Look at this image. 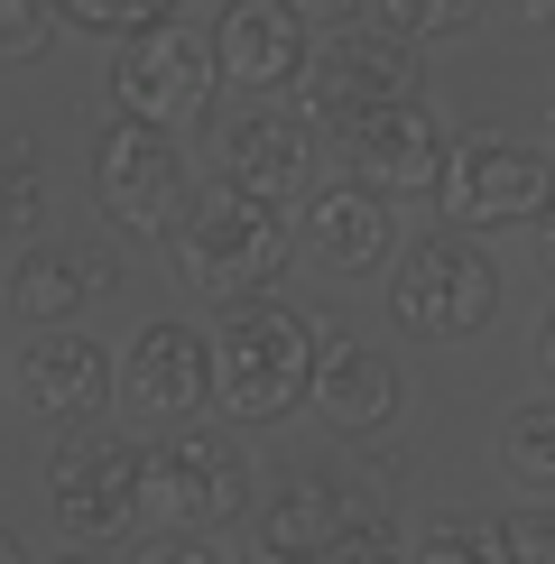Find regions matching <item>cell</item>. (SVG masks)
<instances>
[{
    "label": "cell",
    "mask_w": 555,
    "mask_h": 564,
    "mask_svg": "<svg viewBox=\"0 0 555 564\" xmlns=\"http://www.w3.org/2000/svg\"><path fill=\"white\" fill-rule=\"evenodd\" d=\"M370 10H380L389 29H407V37H454V29H472L491 0H370Z\"/></svg>",
    "instance_id": "cell-23"
},
{
    "label": "cell",
    "mask_w": 555,
    "mask_h": 564,
    "mask_svg": "<svg viewBox=\"0 0 555 564\" xmlns=\"http://www.w3.org/2000/svg\"><path fill=\"white\" fill-rule=\"evenodd\" d=\"M46 509L75 536H121L139 528V444L121 435H65L46 454Z\"/></svg>",
    "instance_id": "cell-11"
},
{
    "label": "cell",
    "mask_w": 555,
    "mask_h": 564,
    "mask_svg": "<svg viewBox=\"0 0 555 564\" xmlns=\"http://www.w3.org/2000/svg\"><path fill=\"white\" fill-rule=\"evenodd\" d=\"M500 473L519 490H555V398H519L500 416Z\"/></svg>",
    "instance_id": "cell-19"
},
{
    "label": "cell",
    "mask_w": 555,
    "mask_h": 564,
    "mask_svg": "<svg viewBox=\"0 0 555 564\" xmlns=\"http://www.w3.org/2000/svg\"><path fill=\"white\" fill-rule=\"evenodd\" d=\"M407 93H426V65H416V37L407 29H334L306 56V75H296V111L324 130V139H342L352 121H370V111H389V102H407Z\"/></svg>",
    "instance_id": "cell-4"
},
{
    "label": "cell",
    "mask_w": 555,
    "mask_h": 564,
    "mask_svg": "<svg viewBox=\"0 0 555 564\" xmlns=\"http://www.w3.org/2000/svg\"><path fill=\"white\" fill-rule=\"evenodd\" d=\"M296 10H306V19H315V29H352V19L370 10V0H296Z\"/></svg>",
    "instance_id": "cell-26"
},
{
    "label": "cell",
    "mask_w": 555,
    "mask_h": 564,
    "mask_svg": "<svg viewBox=\"0 0 555 564\" xmlns=\"http://www.w3.org/2000/svg\"><path fill=\"white\" fill-rule=\"evenodd\" d=\"M296 241H306L334 278H370V269L399 260V223H389V195H380V185H361V176L315 185L306 214H296Z\"/></svg>",
    "instance_id": "cell-16"
},
{
    "label": "cell",
    "mask_w": 555,
    "mask_h": 564,
    "mask_svg": "<svg viewBox=\"0 0 555 564\" xmlns=\"http://www.w3.org/2000/svg\"><path fill=\"white\" fill-rule=\"evenodd\" d=\"M445 204L454 223H472V231H509V223H537L555 214V149H527L519 130H472V139H454V167H445Z\"/></svg>",
    "instance_id": "cell-7"
},
{
    "label": "cell",
    "mask_w": 555,
    "mask_h": 564,
    "mask_svg": "<svg viewBox=\"0 0 555 564\" xmlns=\"http://www.w3.org/2000/svg\"><path fill=\"white\" fill-rule=\"evenodd\" d=\"M222 84H231V75H222L214 29H185V10L130 29V37H121V65H111V102L139 111V121H167V130L204 121Z\"/></svg>",
    "instance_id": "cell-6"
},
{
    "label": "cell",
    "mask_w": 555,
    "mask_h": 564,
    "mask_svg": "<svg viewBox=\"0 0 555 564\" xmlns=\"http://www.w3.org/2000/svg\"><path fill=\"white\" fill-rule=\"evenodd\" d=\"M46 223V176L37 158H0V241H29Z\"/></svg>",
    "instance_id": "cell-22"
},
{
    "label": "cell",
    "mask_w": 555,
    "mask_h": 564,
    "mask_svg": "<svg viewBox=\"0 0 555 564\" xmlns=\"http://www.w3.org/2000/svg\"><path fill=\"white\" fill-rule=\"evenodd\" d=\"M185 0H65V19L92 37H130V29H149V19H176Z\"/></svg>",
    "instance_id": "cell-24"
},
{
    "label": "cell",
    "mask_w": 555,
    "mask_h": 564,
    "mask_svg": "<svg viewBox=\"0 0 555 564\" xmlns=\"http://www.w3.org/2000/svg\"><path fill=\"white\" fill-rule=\"evenodd\" d=\"M491 10H509L519 29H555V0H491Z\"/></svg>",
    "instance_id": "cell-27"
},
{
    "label": "cell",
    "mask_w": 555,
    "mask_h": 564,
    "mask_svg": "<svg viewBox=\"0 0 555 564\" xmlns=\"http://www.w3.org/2000/svg\"><path fill=\"white\" fill-rule=\"evenodd\" d=\"M370 519H380V500H370L361 481H334V473H287L269 490L260 509V546L269 555H352Z\"/></svg>",
    "instance_id": "cell-12"
},
{
    "label": "cell",
    "mask_w": 555,
    "mask_h": 564,
    "mask_svg": "<svg viewBox=\"0 0 555 564\" xmlns=\"http://www.w3.org/2000/svg\"><path fill=\"white\" fill-rule=\"evenodd\" d=\"M546 149H555V111H546Z\"/></svg>",
    "instance_id": "cell-30"
},
{
    "label": "cell",
    "mask_w": 555,
    "mask_h": 564,
    "mask_svg": "<svg viewBox=\"0 0 555 564\" xmlns=\"http://www.w3.org/2000/svg\"><path fill=\"white\" fill-rule=\"evenodd\" d=\"M250 509V463L231 435L185 426L176 444H139V528L157 536H214Z\"/></svg>",
    "instance_id": "cell-5"
},
{
    "label": "cell",
    "mask_w": 555,
    "mask_h": 564,
    "mask_svg": "<svg viewBox=\"0 0 555 564\" xmlns=\"http://www.w3.org/2000/svg\"><path fill=\"white\" fill-rule=\"evenodd\" d=\"M102 296H121V269H111L102 241H37V250H19V269H10V305L29 324H75L84 305H102Z\"/></svg>",
    "instance_id": "cell-17"
},
{
    "label": "cell",
    "mask_w": 555,
    "mask_h": 564,
    "mask_svg": "<svg viewBox=\"0 0 555 564\" xmlns=\"http://www.w3.org/2000/svg\"><path fill=\"white\" fill-rule=\"evenodd\" d=\"M399 398H407V380H399V361H389L380 343H361V334H324L306 408H315L334 435H380V426H399Z\"/></svg>",
    "instance_id": "cell-15"
},
{
    "label": "cell",
    "mask_w": 555,
    "mask_h": 564,
    "mask_svg": "<svg viewBox=\"0 0 555 564\" xmlns=\"http://www.w3.org/2000/svg\"><path fill=\"white\" fill-rule=\"evenodd\" d=\"M334 158H342L361 185H380L389 204H426V195H445L454 139H445V121L426 111V93H407V102H389V111H370V121H352V130L334 139Z\"/></svg>",
    "instance_id": "cell-9"
},
{
    "label": "cell",
    "mask_w": 555,
    "mask_h": 564,
    "mask_svg": "<svg viewBox=\"0 0 555 564\" xmlns=\"http://www.w3.org/2000/svg\"><path fill=\"white\" fill-rule=\"evenodd\" d=\"M214 158H222L231 185H250L269 204H296L315 185V121L306 111H278V93H250L231 121H214Z\"/></svg>",
    "instance_id": "cell-10"
},
{
    "label": "cell",
    "mask_w": 555,
    "mask_h": 564,
    "mask_svg": "<svg viewBox=\"0 0 555 564\" xmlns=\"http://www.w3.org/2000/svg\"><path fill=\"white\" fill-rule=\"evenodd\" d=\"M407 555H416V564H481V555H500V528H481V519H463V509H445V519L407 528Z\"/></svg>",
    "instance_id": "cell-20"
},
{
    "label": "cell",
    "mask_w": 555,
    "mask_h": 564,
    "mask_svg": "<svg viewBox=\"0 0 555 564\" xmlns=\"http://www.w3.org/2000/svg\"><path fill=\"white\" fill-rule=\"evenodd\" d=\"M92 204H102V223H121V231H167L185 214V149H176V130L121 111V121L92 139Z\"/></svg>",
    "instance_id": "cell-8"
},
{
    "label": "cell",
    "mask_w": 555,
    "mask_h": 564,
    "mask_svg": "<svg viewBox=\"0 0 555 564\" xmlns=\"http://www.w3.org/2000/svg\"><path fill=\"white\" fill-rule=\"evenodd\" d=\"M537 370H546V380H555V305H546V315H537Z\"/></svg>",
    "instance_id": "cell-29"
},
{
    "label": "cell",
    "mask_w": 555,
    "mask_h": 564,
    "mask_svg": "<svg viewBox=\"0 0 555 564\" xmlns=\"http://www.w3.org/2000/svg\"><path fill=\"white\" fill-rule=\"evenodd\" d=\"M167 241V278L204 305H241V296H269L278 269L296 260V223L287 204L250 195V185L214 176L204 195H185V214L157 231Z\"/></svg>",
    "instance_id": "cell-1"
},
{
    "label": "cell",
    "mask_w": 555,
    "mask_h": 564,
    "mask_svg": "<svg viewBox=\"0 0 555 564\" xmlns=\"http://www.w3.org/2000/svg\"><path fill=\"white\" fill-rule=\"evenodd\" d=\"M315 19L296 10V0H222L214 10V46H222V75L241 93H296L315 56Z\"/></svg>",
    "instance_id": "cell-14"
},
{
    "label": "cell",
    "mask_w": 555,
    "mask_h": 564,
    "mask_svg": "<svg viewBox=\"0 0 555 564\" xmlns=\"http://www.w3.org/2000/svg\"><path fill=\"white\" fill-rule=\"evenodd\" d=\"M19 389H29L37 416H92L111 398V351L84 343L75 324H37L29 361H19Z\"/></svg>",
    "instance_id": "cell-18"
},
{
    "label": "cell",
    "mask_w": 555,
    "mask_h": 564,
    "mask_svg": "<svg viewBox=\"0 0 555 564\" xmlns=\"http://www.w3.org/2000/svg\"><path fill=\"white\" fill-rule=\"evenodd\" d=\"M56 29H75L65 19V0H0V65H37Z\"/></svg>",
    "instance_id": "cell-21"
},
{
    "label": "cell",
    "mask_w": 555,
    "mask_h": 564,
    "mask_svg": "<svg viewBox=\"0 0 555 564\" xmlns=\"http://www.w3.org/2000/svg\"><path fill=\"white\" fill-rule=\"evenodd\" d=\"M315 351L324 334L296 315L287 296H241L222 305V334H214V408L231 426H278V416L306 408L315 389Z\"/></svg>",
    "instance_id": "cell-2"
},
{
    "label": "cell",
    "mask_w": 555,
    "mask_h": 564,
    "mask_svg": "<svg viewBox=\"0 0 555 564\" xmlns=\"http://www.w3.org/2000/svg\"><path fill=\"white\" fill-rule=\"evenodd\" d=\"M527 231H537V269H546V288H555V214H537Z\"/></svg>",
    "instance_id": "cell-28"
},
{
    "label": "cell",
    "mask_w": 555,
    "mask_h": 564,
    "mask_svg": "<svg viewBox=\"0 0 555 564\" xmlns=\"http://www.w3.org/2000/svg\"><path fill=\"white\" fill-rule=\"evenodd\" d=\"M500 555L546 564V555H555V509H519V519H500Z\"/></svg>",
    "instance_id": "cell-25"
},
{
    "label": "cell",
    "mask_w": 555,
    "mask_h": 564,
    "mask_svg": "<svg viewBox=\"0 0 555 564\" xmlns=\"http://www.w3.org/2000/svg\"><path fill=\"white\" fill-rule=\"evenodd\" d=\"M491 231H472V223H435V231H416V241L389 260V315L407 324L416 343H472V334H491V315H500V260L491 250Z\"/></svg>",
    "instance_id": "cell-3"
},
{
    "label": "cell",
    "mask_w": 555,
    "mask_h": 564,
    "mask_svg": "<svg viewBox=\"0 0 555 564\" xmlns=\"http://www.w3.org/2000/svg\"><path fill=\"white\" fill-rule=\"evenodd\" d=\"M121 398L157 426H195L214 408V343L185 334V324H139L121 351Z\"/></svg>",
    "instance_id": "cell-13"
}]
</instances>
